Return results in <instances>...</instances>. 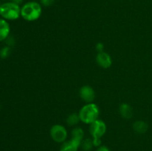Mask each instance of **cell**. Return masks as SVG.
Listing matches in <instances>:
<instances>
[{
  "instance_id": "cell-1",
  "label": "cell",
  "mask_w": 152,
  "mask_h": 151,
  "mask_svg": "<svg viewBox=\"0 0 152 151\" xmlns=\"http://www.w3.org/2000/svg\"><path fill=\"white\" fill-rule=\"evenodd\" d=\"M42 5L35 1H31L25 3L21 7V16L28 22L37 20L41 16Z\"/></svg>"
},
{
  "instance_id": "cell-2",
  "label": "cell",
  "mask_w": 152,
  "mask_h": 151,
  "mask_svg": "<svg viewBox=\"0 0 152 151\" xmlns=\"http://www.w3.org/2000/svg\"><path fill=\"white\" fill-rule=\"evenodd\" d=\"M0 16L5 20H16L21 16V7L19 4L7 1L0 5Z\"/></svg>"
},
{
  "instance_id": "cell-3",
  "label": "cell",
  "mask_w": 152,
  "mask_h": 151,
  "mask_svg": "<svg viewBox=\"0 0 152 151\" xmlns=\"http://www.w3.org/2000/svg\"><path fill=\"white\" fill-rule=\"evenodd\" d=\"M99 115V107L94 103H88L83 106L79 112L80 121L85 124H91L98 119Z\"/></svg>"
},
{
  "instance_id": "cell-4",
  "label": "cell",
  "mask_w": 152,
  "mask_h": 151,
  "mask_svg": "<svg viewBox=\"0 0 152 151\" xmlns=\"http://www.w3.org/2000/svg\"><path fill=\"white\" fill-rule=\"evenodd\" d=\"M89 131L93 139H101L106 132V124L102 120L97 119L90 124Z\"/></svg>"
},
{
  "instance_id": "cell-5",
  "label": "cell",
  "mask_w": 152,
  "mask_h": 151,
  "mask_svg": "<svg viewBox=\"0 0 152 151\" xmlns=\"http://www.w3.org/2000/svg\"><path fill=\"white\" fill-rule=\"evenodd\" d=\"M50 134L52 139L57 143H63L64 142H65L68 136L66 129L63 126L59 124L53 125L50 128Z\"/></svg>"
},
{
  "instance_id": "cell-6",
  "label": "cell",
  "mask_w": 152,
  "mask_h": 151,
  "mask_svg": "<svg viewBox=\"0 0 152 151\" xmlns=\"http://www.w3.org/2000/svg\"><path fill=\"white\" fill-rule=\"evenodd\" d=\"M82 140L71 138V140L64 142L60 147V151H77L81 146Z\"/></svg>"
},
{
  "instance_id": "cell-7",
  "label": "cell",
  "mask_w": 152,
  "mask_h": 151,
  "mask_svg": "<svg viewBox=\"0 0 152 151\" xmlns=\"http://www.w3.org/2000/svg\"><path fill=\"white\" fill-rule=\"evenodd\" d=\"M80 97L88 103H92L95 98V93L94 89L90 86H84L80 89Z\"/></svg>"
},
{
  "instance_id": "cell-8",
  "label": "cell",
  "mask_w": 152,
  "mask_h": 151,
  "mask_svg": "<svg viewBox=\"0 0 152 151\" xmlns=\"http://www.w3.org/2000/svg\"><path fill=\"white\" fill-rule=\"evenodd\" d=\"M96 62L103 68H108L112 64V60L109 55L105 52H99L96 56Z\"/></svg>"
},
{
  "instance_id": "cell-9",
  "label": "cell",
  "mask_w": 152,
  "mask_h": 151,
  "mask_svg": "<svg viewBox=\"0 0 152 151\" xmlns=\"http://www.w3.org/2000/svg\"><path fill=\"white\" fill-rule=\"evenodd\" d=\"M10 31V25L7 22V20L0 18V42L8 38Z\"/></svg>"
},
{
  "instance_id": "cell-10",
  "label": "cell",
  "mask_w": 152,
  "mask_h": 151,
  "mask_svg": "<svg viewBox=\"0 0 152 151\" xmlns=\"http://www.w3.org/2000/svg\"><path fill=\"white\" fill-rule=\"evenodd\" d=\"M120 113L123 118H131L132 115H133V111L131 106L128 104H123L120 105Z\"/></svg>"
},
{
  "instance_id": "cell-11",
  "label": "cell",
  "mask_w": 152,
  "mask_h": 151,
  "mask_svg": "<svg viewBox=\"0 0 152 151\" xmlns=\"http://www.w3.org/2000/svg\"><path fill=\"white\" fill-rule=\"evenodd\" d=\"M134 130L138 133H144L147 131L148 130V124L146 122L142 121H138L134 124L133 125Z\"/></svg>"
},
{
  "instance_id": "cell-12",
  "label": "cell",
  "mask_w": 152,
  "mask_h": 151,
  "mask_svg": "<svg viewBox=\"0 0 152 151\" xmlns=\"http://www.w3.org/2000/svg\"><path fill=\"white\" fill-rule=\"evenodd\" d=\"M80 121V116H79V114L76 113L71 114V115H70L68 117V118H67V122H68V124L71 126L76 125Z\"/></svg>"
},
{
  "instance_id": "cell-13",
  "label": "cell",
  "mask_w": 152,
  "mask_h": 151,
  "mask_svg": "<svg viewBox=\"0 0 152 151\" xmlns=\"http://www.w3.org/2000/svg\"><path fill=\"white\" fill-rule=\"evenodd\" d=\"M83 136H84V132L81 128H74L72 131V137L78 139L80 140H83Z\"/></svg>"
},
{
  "instance_id": "cell-14",
  "label": "cell",
  "mask_w": 152,
  "mask_h": 151,
  "mask_svg": "<svg viewBox=\"0 0 152 151\" xmlns=\"http://www.w3.org/2000/svg\"><path fill=\"white\" fill-rule=\"evenodd\" d=\"M82 146H83V148L84 149V150L86 151L91 150L94 146L93 140H91V139H86V140L83 142Z\"/></svg>"
},
{
  "instance_id": "cell-15",
  "label": "cell",
  "mask_w": 152,
  "mask_h": 151,
  "mask_svg": "<svg viewBox=\"0 0 152 151\" xmlns=\"http://www.w3.org/2000/svg\"><path fill=\"white\" fill-rule=\"evenodd\" d=\"M10 52V48L7 46V47H4L3 48L1 49L0 50V56L3 59H5L9 56Z\"/></svg>"
},
{
  "instance_id": "cell-16",
  "label": "cell",
  "mask_w": 152,
  "mask_h": 151,
  "mask_svg": "<svg viewBox=\"0 0 152 151\" xmlns=\"http://www.w3.org/2000/svg\"><path fill=\"white\" fill-rule=\"evenodd\" d=\"M55 0H40V4L45 7H49L54 3Z\"/></svg>"
},
{
  "instance_id": "cell-17",
  "label": "cell",
  "mask_w": 152,
  "mask_h": 151,
  "mask_svg": "<svg viewBox=\"0 0 152 151\" xmlns=\"http://www.w3.org/2000/svg\"><path fill=\"white\" fill-rule=\"evenodd\" d=\"M93 144L94 146L99 147L101 144V140L100 139H93Z\"/></svg>"
},
{
  "instance_id": "cell-18",
  "label": "cell",
  "mask_w": 152,
  "mask_h": 151,
  "mask_svg": "<svg viewBox=\"0 0 152 151\" xmlns=\"http://www.w3.org/2000/svg\"><path fill=\"white\" fill-rule=\"evenodd\" d=\"M96 50L99 51V52H102L103 51V49H104V45L102 44V43H98L96 46Z\"/></svg>"
},
{
  "instance_id": "cell-19",
  "label": "cell",
  "mask_w": 152,
  "mask_h": 151,
  "mask_svg": "<svg viewBox=\"0 0 152 151\" xmlns=\"http://www.w3.org/2000/svg\"><path fill=\"white\" fill-rule=\"evenodd\" d=\"M96 151H110V150L109 149H108V147H106L105 146H101L98 148Z\"/></svg>"
},
{
  "instance_id": "cell-20",
  "label": "cell",
  "mask_w": 152,
  "mask_h": 151,
  "mask_svg": "<svg viewBox=\"0 0 152 151\" xmlns=\"http://www.w3.org/2000/svg\"><path fill=\"white\" fill-rule=\"evenodd\" d=\"M10 1H13V2L17 3V4H20L21 2L22 1V0H10Z\"/></svg>"
}]
</instances>
